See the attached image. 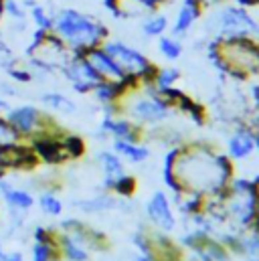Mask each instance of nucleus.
Here are the masks:
<instances>
[{"label": "nucleus", "instance_id": "f257e3e1", "mask_svg": "<svg viewBox=\"0 0 259 261\" xmlns=\"http://www.w3.org/2000/svg\"><path fill=\"white\" fill-rule=\"evenodd\" d=\"M71 55H83L89 49L101 47L108 39V27L95 16L81 12L77 8H61L53 14L51 31Z\"/></svg>", "mask_w": 259, "mask_h": 261}, {"label": "nucleus", "instance_id": "f03ea898", "mask_svg": "<svg viewBox=\"0 0 259 261\" xmlns=\"http://www.w3.org/2000/svg\"><path fill=\"white\" fill-rule=\"evenodd\" d=\"M215 31L225 39H253L259 37V22L249 14L245 6L229 4L213 14Z\"/></svg>", "mask_w": 259, "mask_h": 261}, {"label": "nucleus", "instance_id": "7ed1b4c3", "mask_svg": "<svg viewBox=\"0 0 259 261\" xmlns=\"http://www.w3.org/2000/svg\"><path fill=\"white\" fill-rule=\"evenodd\" d=\"M101 49L120 65V69L134 79H144L146 83H152L154 75H156V67L148 61L146 55H142L138 49L126 45L124 41H110L106 39Z\"/></svg>", "mask_w": 259, "mask_h": 261}, {"label": "nucleus", "instance_id": "20e7f679", "mask_svg": "<svg viewBox=\"0 0 259 261\" xmlns=\"http://www.w3.org/2000/svg\"><path fill=\"white\" fill-rule=\"evenodd\" d=\"M6 122L14 128V132L24 140H37L47 136L51 120L33 103H22V106H10V110L4 114Z\"/></svg>", "mask_w": 259, "mask_h": 261}, {"label": "nucleus", "instance_id": "39448f33", "mask_svg": "<svg viewBox=\"0 0 259 261\" xmlns=\"http://www.w3.org/2000/svg\"><path fill=\"white\" fill-rule=\"evenodd\" d=\"M61 73L77 93H89V91H93V87L99 81H103L97 75V71L89 65L85 55H71L61 67Z\"/></svg>", "mask_w": 259, "mask_h": 261}, {"label": "nucleus", "instance_id": "423d86ee", "mask_svg": "<svg viewBox=\"0 0 259 261\" xmlns=\"http://www.w3.org/2000/svg\"><path fill=\"white\" fill-rule=\"evenodd\" d=\"M0 198L6 204V208L10 211V215H27L37 202L35 195L29 189H20V187L12 185L8 180V176L0 178Z\"/></svg>", "mask_w": 259, "mask_h": 261}, {"label": "nucleus", "instance_id": "0eeeda50", "mask_svg": "<svg viewBox=\"0 0 259 261\" xmlns=\"http://www.w3.org/2000/svg\"><path fill=\"white\" fill-rule=\"evenodd\" d=\"M132 114L140 122H162L168 116V103L162 101V97H158V91H150L148 97H142L132 106Z\"/></svg>", "mask_w": 259, "mask_h": 261}, {"label": "nucleus", "instance_id": "6e6552de", "mask_svg": "<svg viewBox=\"0 0 259 261\" xmlns=\"http://www.w3.org/2000/svg\"><path fill=\"white\" fill-rule=\"evenodd\" d=\"M85 59L89 61V65L97 71V75L103 79V81H124L128 75L120 69V65L101 49V47H95V49H89L87 53H83Z\"/></svg>", "mask_w": 259, "mask_h": 261}, {"label": "nucleus", "instance_id": "1a4fd4ad", "mask_svg": "<svg viewBox=\"0 0 259 261\" xmlns=\"http://www.w3.org/2000/svg\"><path fill=\"white\" fill-rule=\"evenodd\" d=\"M202 0H183L178 12H176V18L172 22V35L174 37H185L191 29L194 27V22L202 16Z\"/></svg>", "mask_w": 259, "mask_h": 261}, {"label": "nucleus", "instance_id": "9d476101", "mask_svg": "<svg viewBox=\"0 0 259 261\" xmlns=\"http://www.w3.org/2000/svg\"><path fill=\"white\" fill-rule=\"evenodd\" d=\"M59 257L57 237L49 231L39 227L35 231V243L31 247V261H55Z\"/></svg>", "mask_w": 259, "mask_h": 261}, {"label": "nucleus", "instance_id": "9b49d317", "mask_svg": "<svg viewBox=\"0 0 259 261\" xmlns=\"http://www.w3.org/2000/svg\"><path fill=\"white\" fill-rule=\"evenodd\" d=\"M0 18H6L8 20V31L10 33H16V35H22L29 31V12L24 8V4L20 0H2V14Z\"/></svg>", "mask_w": 259, "mask_h": 261}, {"label": "nucleus", "instance_id": "f8f14e48", "mask_svg": "<svg viewBox=\"0 0 259 261\" xmlns=\"http://www.w3.org/2000/svg\"><path fill=\"white\" fill-rule=\"evenodd\" d=\"M148 217L164 231H172L174 229V215L170 208V202L164 193H156L148 202Z\"/></svg>", "mask_w": 259, "mask_h": 261}, {"label": "nucleus", "instance_id": "ddd939ff", "mask_svg": "<svg viewBox=\"0 0 259 261\" xmlns=\"http://www.w3.org/2000/svg\"><path fill=\"white\" fill-rule=\"evenodd\" d=\"M101 134L114 136L116 140H128V142H138L140 138V130L134 124H130L128 120H118L114 116H106L101 124Z\"/></svg>", "mask_w": 259, "mask_h": 261}, {"label": "nucleus", "instance_id": "4468645a", "mask_svg": "<svg viewBox=\"0 0 259 261\" xmlns=\"http://www.w3.org/2000/svg\"><path fill=\"white\" fill-rule=\"evenodd\" d=\"M57 247H59V255H63L67 261H87V249L83 247V241L79 237H75L73 233H63L57 237Z\"/></svg>", "mask_w": 259, "mask_h": 261}, {"label": "nucleus", "instance_id": "2eb2a0df", "mask_svg": "<svg viewBox=\"0 0 259 261\" xmlns=\"http://www.w3.org/2000/svg\"><path fill=\"white\" fill-rule=\"evenodd\" d=\"M255 150V136L249 130H239L229 140V156L235 160L247 158Z\"/></svg>", "mask_w": 259, "mask_h": 261}, {"label": "nucleus", "instance_id": "dca6fc26", "mask_svg": "<svg viewBox=\"0 0 259 261\" xmlns=\"http://www.w3.org/2000/svg\"><path fill=\"white\" fill-rule=\"evenodd\" d=\"M97 160H99V164H101V168H103V174H106L103 185H106V189L110 191L112 185H114V180L124 174V162H122V158H120L118 154H114V152H101V154L97 156Z\"/></svg>", "mask_w": 259, "mask_h": 261}, {"label": "nucleus", "instance_id": "f3484780", "mask_svg": "<svg viewBox=\"0 0 259 261\" xmlns=\"http://www.w3.org/2000/svg\"><path fill=\"white\" fill-rule=\"evenodd\" d=\"M29 22L35 27V33H51L53 31V14L55 12H51L47 6H43L41 2H37V4H33L29 10Z\"/></svg>", "mask_w": 259, "mask_h": 261}, {"label": "nucleus", "instance_id": "a211bd4d", "mask_svg": "<svg viewBox=\"0 0 259 261\" xmlns=\"http://www.w3.org/2000/svg\"><path fill=\"white\" fill-rule=\"evenodd\" d=\"M114 150H116L118 156H124L126 160L134 162V164L144 162V160L150 156L148 148L140 146L138 142H128V140H116V142H114Z\"/></svg>", "mask_w": 259, "mask_h": 261}, {"label": "nucleus", "instance_id": "6ab92c4d", "mask_svg": "<svg viewBox=\"0 0 259 261\" xmlns=\"http://www.w3.org/2000/svg\"><path fill=\"white\" fill-rule=\"evenodd\" d=\"M41 103L51 110V112H57V114H75L77 106L65 95V93H59V91H47L41 95Z\"/></svg>", "mask_w": 259, "mask_h": 261}, {"label": "nucleus", "instance_id": "aec40b11", "mask_svg": "<svg viewBox=\"0 0 259 261\" xmlns=\"http://www.w3.org/2000/svg\"><path fill=\"white\" fill-rule=\"evenodd\" d=\"M170 22H168V16L164 12H150V16H146V20L142 22V33L146 37H162L166 31H168Z\"/></svg>", "mask_w": 259, "mask_h": 261}, {"label": "nucleus", "instance_id": "412c9836", "mask_svg": "<svg viewBox=\"0 0 259 261\" xmlns=\"http://www.w3.org/2000/svg\"><path fill=\"white\" fill-rule=\"evenodd\" d=\"M158 49H160L162 57H166L168 61H176L183 55V41L174 35H170V37L162 35V37H158Z\"/></svg>", "mask_w": 259, "mask_h": 261}, {"label": "nucleus", "instance_id": "4be33fe9", "mask_svg": "<svg viewBox=\"0 0 259 261\" xmlns=\"http://www.w3.org/2000/svg\"><path fill=\"white\" fill-rule=\"evenodd\" d=\"M37 202H39L41 211L47 217H59L63 213V202H61V198L55 195L53 191H43L39 195V198H37Z\"/></svg>", "mask_w": 259, "mask_h": 261}, {"label": "nucleus", "instance_id": "5701e85b", "mask_svg": "<svg viewBox=\"0 0 259 261\" xmlns=\"http://www.w3.org/2000/svg\"><path fill=\"white\" fill-rule=\"evenodd\" d=\"M22 144V138L14 132V128L6 122L4 116H0V148L4 150H10V148H16Z\"/></svg>", "mask_w": 259, "mask_h": 261}, {"label": "nucleus", "instance_id": "b1692460", "mask_svg": "<svg viewBox=\"0 0 259 261\" xmlns=\"http://www.w3.org/2000/svg\"><path fill=\"white\" fill-rule=\"evenodd\" d=\"M178 77H180L178 69H170V67H166V69H158V71H156L152 83L156 85V91L160 93V91H164V89H170V87L178 81Z\"/></svg>", "mask_w": 259, "mask_h": 261}, {"label": "nucleus", "instance_id": "393cba45", "mask_svg": "<svg viewBox=\"0 0 259 261\" xmlns=\"http://www.w3.org/2000/svg\"><path fill=\"white\" fill-rule=\"evenodd\" d=\"M116 202H114V198L108 195H99L95 196V198H89V200H81V202H77V206L79 208H83L85 213H101V211H108V208H112Z\"/></svg>", "mask_w": 259, "mask_h": 261}, {"label": "nucleus", "instance_id": "a878e982", "mask_svg": "<svg viewBox=\"0 0 259 261\" xmlns=\"http://www.w3.org/2000/svg\"><path fill=\"white\" fill-rule=\"evenodd\" d=\"M134 189H136V180L124 172L122 176H118V178L114 180V185H112L110 191H114V193H118V195H122V196H130L134 193Z\"/></svg>", "mask_w": 259, "mask_h": 261}, {"label": "nucleus", "instance_id": "bb28decb", "mask_svg": "<svg viewBox=\"0 0 259 261\" xmlns=\"http://www.w3.org/2000/svg\"><path fill=\"white\" fill-rule=\"evenodd\" d=\"M146 12H154V10H158L166 0H136Z\"/></svg>", "mask_w": 259, "mask_h": 261}, {"label": "nucleus", "instance_id": "cd10ccee", "mask_svg": "<svg viewBox=\"0 0 259 261\" xmlns=\"http://www.w3.org/2000/svg\"><path fill=\"white\" fill-rule=\"evenodd\" d=\"M0 261H24V255L18 251H12V253H4Z\"/></svg>", "mask_w": 259, "mask_h": 261}, {"label": "nucleus", "instance_id": "c85d7f7f", "mask_svg": "<svg viewBox=\"0 0 259 261\" xmlns=\"http://www.w3.org/2000/svg\"><path fill=\"white\" fill-rule=\"evenodd\" d=\"M8 110H10V103H8V99H6L4 95H0V116H4Z\"/></svg>", "mask_w": 259, "mask_h": 261}, {"label": "nucleus", "instance_id": "c756f323", "mask_svg": "<svg viewBox=\"0 0 259 261\" xmlns=\"http://www.w3.org/2000/svg\"><path fill=\"white\" fill-rule=\"evenodd\" d=\"M249 249H251V251H259V237H255V239L249 243Z\"/></svg>", "mask_w": 259, "mask_h": 261}, {"label": "nucleus", "instance_id": "7c9ffc66", "mask_svg": "<svg viewBox=\"0 0 259 261\" xmlns=\"http://www.w3.org/2000/svg\"><path fill=\"white\" fill-rule=\"evenodd\" d=\"M2 255H4V247H2V241H0V259H2Z\"/></svg>", "mask_w": 259, "mask_h": 261}, {"label": "nucleus", "instance_id": "2f4dec72", "mask_svg": "<svg viewBox=\"0 0 259 261\" xmlns=\"http://www.w3.org/2000/svg\"><path fill=\"white\" fill-rule=\"evenodd\" d=\"M255 148H257V150H259V134H257V136H255Z\"/></svg>", "mask_w": 259, "mask_h": 261}, {"label": "nucleus", "instance_id": "473e14b6", "mask_svg": "<svg viewBox=\"0 0 259 261\" xmlns=\"http://www.w3.org/2000/svg\"><path fill=\"white\" fill-rule=\"evenodd\" d=\"M255 189H257V196H259V176H257V180H255Z\"/></svg>", "mask_w": 259, "mask_h": 261}, {"label": "nucleus", "instance_id": "72a5a7b5", "mask_svg": "<svg viewBox=\"0 0 259 261\" xmlns=\"http://www.w3.org/2000/svg\"><path fill=\"white\" fill-rule=\"evenodd\" d=\"M138 261H152V259H150V257H140Z\"/></svg>", "mask_w": 259, "mask_h": 261}, {"label": "nucleus", "instance_id": "f704fd0d", "mask_svg": "<svg viewBox=\"0 0 259 261\" xmlns=\"http://www.w3.org/2000/svg\"><path fill=\"white\" fill-rule=\"evenodd\" d=\"M0 43H4V41H2V35H0Z\"/></svg>", "mask_w": 259, "mask_h": 261}, {"label": "nucleus", "instance_id": "c9c22d12", "mask_svg": "<svg viewBox=\"0 0 259 261\" xmlns=\"http://www.w3.org/2000/svg\"><path fill=\"white\" fill-rule=\"evenodd\" d=\"M257 261H259V259H257Z\"/></svg>", "mask_w": 259, "mask_h": 261}]
</instances>
